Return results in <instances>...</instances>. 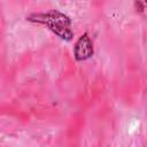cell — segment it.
<instances>
[{
    "label": "cell",
    "mask_w": 147,
    "mask_h": 147,
    "mask_svg": "<svg viewBox=\"0 0 147 147\" xmlns=\"http://www.w3.org/2000/svg\"><path fill=\"white\" fill-rule=\"evenodd\" d=\"M28 21L46 25L51 31H53L55 34H57L61 39L70 40L72 38V31L70 28L71 22H70L69 17L57 10L33 14L28 17Z\"/></svg>",
    "instance_id": "1"
},
{
    "label": "cell",
    "mask_w": 147,
    "mask_h": 147,
    "mask_svg": "<svg viewBox=\"0 0 147 147\" xmlns=\"http://www.w3.org/2000/svg\"><path fill=\"white\" fill-rule=\"evenodd\" d=\"M93 55V45L90 37L85 33L83 34L75 45V57L78 61H84Z\"/></svg>",
    "instance_id": "2"
}]
</instances>
